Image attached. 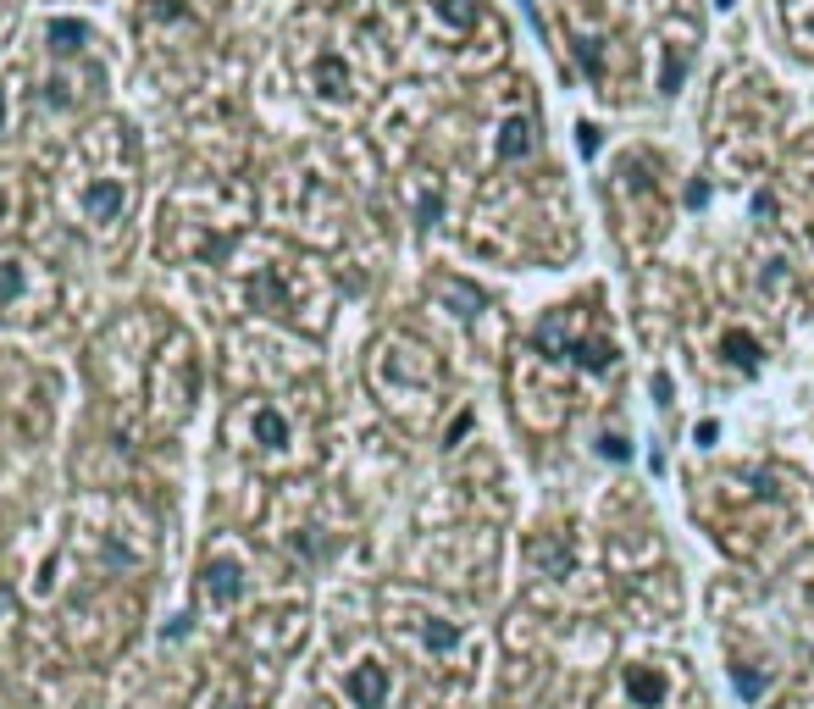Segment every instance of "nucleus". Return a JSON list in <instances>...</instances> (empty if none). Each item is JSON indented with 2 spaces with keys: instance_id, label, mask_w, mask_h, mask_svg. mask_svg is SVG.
<instances>
[{
  "instance_id": "11",
  "label": "nucleus",
  "mask_w": 814,
  "mask_h": 709,
  "mask_svg": "<svg viewBox=\"0 0 814 709\" xmlns=\"http://www.w3.org/2000/svg\"><path fill=\"white\" fill-rule=\"evenodd\" d=\"M316 89H322L327 100L349 95V67L338 56H322V61H316Z\"/></svg>"
},
{
  "instance_id": "18",
  "label": "nucleus",
  "mask_w": 814,
  "mask_h": 709,
  "mask_svg": "<svg viewBox=\"0 0 814 709\" xmlns=\"http://www.w3.org/2000/svg\"><path fill=\"white\" fill-rule=\"evenodd\" d=\"M6 211H12V200H6V189H0V222H6Z\"/></svg>"
},
{
  "instance_id": "17",
  "label": "nucleus",
  "mask_w": 814,
  "mask_h": 709,
  "mask_svg": "<svg viewBox=\"0 0 814 709\" xmlns=\"http://www.w3.org/2000/svg\"><path fill=\"white\" fill-rule=\"evenodd\" d=\"M599 455L604 460H626V444H621V438H599Z\"/></svg>"
},
{
  "instance_id": "16",
  "label": "nucleus",
  "mask_w": 814,
  "mask_h": 709,
  "mask_svg": "<svg viewBox=\"0 0 814 709\" xmlns=\"http://www.w3.org/2000/svg\"><path fill=\"white\" fill-rule=\"evenodd\" d=\"M731 676H737V693H743V698H759V687H765V682H759L754 671H748V665H737V671H731Z\"/></svg>"
},
{
  "instance_id": "6",
  "label": "nucleus",
  "mask_w": 814,
  "mask_h": 709,
  "mask_svg": "<svg viewBox=\"0 0 814 709\" xmlns=\"http://www.w3.org/2000/svg\"><path fill=\"white\" fill-rule=\"evenodd\" d=\"M250 438L261 449H283L288 444V416L277 405H255L250 410Z\"/></svg>"
},
{
  "instance_id": "15",
  "label": "nucleus",
  "mask_w": 814,
  "mask_h": 709,
  "mask_svg": "<svg viewBox=\"0 0 814 709\" xmlns=\"http://www.w3.org/2000/svg\"><path fill=\"white\" fill-rule=\"evenodd\" d=\"M576 150H582V156H599V128H593V122L576 128Z\"/></svg>"
},
{
  "instance_id": "4",
  "label": "nucleus",
  "mask_w": 814,
  "mask_h": 709,
  "mask_svg": "<svg viewBox=\"0 0 814 709\" xmlns=\"http://www.w3.org/2000/svg\"><path fill=\"white\" fill-rule=\"evenodd\" d=\"M344 687H349V698H355V709H383L388 704V665H377V660L355 665Z\"/></svg>"
},
{
  "instance_id": "5",
  "label": "nucleus",
  "mask_w": 814,
  "mask_h": 709,
  "mask_svg": "<svg viewBox=\"0 0 814 709\" xmlns=\"http://www.w3.org/2000/svg\"><path fill=\"white\" fill-rule=\"evenodd\" d=\"M626 693H632L637 709H659V704H665V693H671V682H665L654 665H632V671H626Z\"/></svg>"
},
{
  "instance_id": "10",
  "label": "nucleus",
  "mask_w": 814,
  "mask_h": 709,
  "mask_svg": "<svg viewBox=\"0 0 814 709\" xmlns=\"http://www.w3.org/2000/svg\"><path fill=\"white\" fill-rule=\"evenodd\" d=\"M28 289V266L17 255H0V305H17Z\"/></svg>"
},
{
  "instance_id": "3",
  "label": "nucleus",
  "mask_w": 814,
  "mask_h": 709,
  "mask_svg": "<svg viewBox=\"0 0 814 709\" xmlns=\"http://www.w3.org/2000/svg\"><path fill=\"white\" fill-rule=\"evenodd\" d=\"M200 593L205 604H239L244 599V565L228 560V554H211L200 565Z\"/></svg>"
},
{
  "instance_id": "2",
  "label": "nucleus",
  "mask_w": 814,
  "mask_h": 709,
  "mask_svg": "<svg viewBox=\"0 0 814 709\" xmlns=\"http://www.w3.org/2000/svg\"><path fill=\"white\" fill-rule=\"evenodd\" d=\"M128 183L122 178H89L84 194H78V205H84V222H95V228H111V222L128 217Z\"/></svg>"
},
{
  "instance_id": "12",
  "label": "nucleus",
  "mask_w": 814,
  "mask_h": 709,
  "mask_svg": "<svg viewBox=\"0 0 814 709\" xmlns=\"http://www.w3.org/2000/svg\"><path fill=\"white\" fill-rule=\"evenodd\" d=\"M421 643H427L432 654H449L460 643V632H455V621H427L421 626Z\"/></svg>"
},
{
  "instance_id": "14",
  "label": "nucleus",
  "mask_w": 814,
  "mask_h": 709,
  "mask_svg": "<svg viewBox=\"0 0 814 709\" xmlns=\"http://www.w3.org/2000/svg\"><path fill=\"white\" fill-rule=\"evenodd\" d=\"M532 560H538V565H549V571H565V549H560V543H532Z\"/></svg>"
},
{
  "instance_id": "8",
  "label": "nucleus",
  "mask_w": 814,
  "mask_h": 709,
  "mask_svg": "<svg viewBox=\"0 0 814 709\" xmlns=\"http://www.w3.org/2000/svg\"><path fill=\"white\" fill-rule=\"evenodd\" d=\"M521 156H532V122L510 117L499 128V161H521Z\"/></svg>"
},
{
  "instance_id": "13",
  "label": "nucleus",
  "mask_w": 814,
  "mask_h": 709,
  "mask_svg": "<svg viewBox=\"0 0 814 709\" xmlns=\"http://www.w3.org/2000/svg\"><path fill=\"white\" fill-rule=\"evenodd\" d=\"M443 17L460 23V28H471V23H477V0H443Z\"/></svg>"
},
{
  "instance_id": "19",
  "label": "nucleus",
  "mask_w": 814,
  "mask_h": 709,
  "mask_svg": "<svg viewBox=\"0 0 814 709\" xmlns=\"http://www.w3.org/2000/svg\"><path fill=\"white\" fill-rule=\"evenodd\" d=\"M0 122H6V89H0Z\"/></svg>"
},
{
  "instance_id": "9",
  "label": "nucleus",
  "mask_w": 814,
  "mask_h": 709,
  "mask_svg": "<svg viewBox=\"0 0 814 709\" xmlns=\"http://www.w3.org/2000/svg\"><path fill=\"white\" fill-rule=\"evenodd\" d=\"M84 39H89V28L72 23V17H56V23H50V50H56V56H78Z\"/></svg>"
},
{
  "instance_id": "7",
  "label": "nucleus",
  "mask_w": 814,
  "mask_h": 709,
  "mask_svg": "<svg viewBox=\"0 0 814 709\" xmlns=\"http://www.w3.org/2000/svg\"><path fill=\"white\" fill-rule=\"evenodd\" d=\"M720 349H726V361L737 366V372H759V355H765V349H759V338L743 333V327H731V333L720 338Z\"/></svg>"
},
{
  "instance_id": "1",
  "label": "nucleus",
  "mask_w": 814,
  "mask_h": 709,
  "mask_svg": "<svg viewBox=\"0 0 814 709\" xmlns=\"http://www.w3.org/2000/svg\"><path fill=\"white\" fill-rule=\"evenodd\" d=\"M372 383H377V394H383V405L410 410V399H421V405H427V399L438 394L443 372H438V361H432L427 344L394 333V338H383V344H377V355H372Z\"/></svg>"
}]
</instances>
